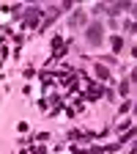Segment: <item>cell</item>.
Instances as JSON below:
<instances>
[{
	"label": "cell",
	"instance_id": "cell-1",
	"mask_svg": "<svg viewBox=\"0 0 137 154\" xmlns=\"http://www.w3.org/2000/svg\"><path fill=\"white\" fill-rule=\"evenodd\" d=\"M102 33H104V28H102V25H91L85 36H88V42L96 47V44H102Z\"/></svg>",
	"mask_w": 137,
	"mask_h": 154
},
{
	"label": "cell",
	"instance_id": "cell-5",
	"mask_svg": "<svg viewBox=\"0 0 137 154\" xmlns=\"http://www.w3.org/2000/svg\"><path fill=\"white\" fill-rule=\"evenodd\" d=\"M96 74H99V77H102V80H107V77H110V72H107L104 66H96Z\"/></svg>",
	"mask_w": 137,
	"mask_h": 154
},
{
	"label": "cell",
	"instance_id": "cell-2",
	"mask_svg": "<svg viewBox=\"0 0 137 154\" xmlns=\"http://www.w3.org/2000/svg\"><path fill=\"white\" fill-rule=\"evenodd\" d=\"M36 19H38V8H28V17H25V22H28V25H36Z\"/></svg>",
	"mask_w": 137,
	"mask_h": 154
},
{
	"label": "cell",
	"instance_id": "cell-3",
	"mask_svg": "<svg viewBox=\"0 0 137 154\" xmlns=\"http://www.w3.org/2000/svg\"><path fill=\"white\" fill-rule=\"evenodd\" d=\"M82 22H85V14H82V11H77V14L71 17V25H82Z\"/></svg>",
	"mask_w": 137,
	"mask_h": 154
},
{
	"label": "cell",
	"instance_id": "cell-4",
	"mask_svg": "<svg viewBox=\"0 0 137 154\" xmlns=\"http://www.w3.org/2000/svg\"><path fill=\"white\" fill-rule=\"evenodd\" d=\"M121 47H124V38H121V36H115V38H112V50H115V52H118Z\"/></svg>",
	"mask_w": 137,
	"mask_h": 154
}]
</instances>
